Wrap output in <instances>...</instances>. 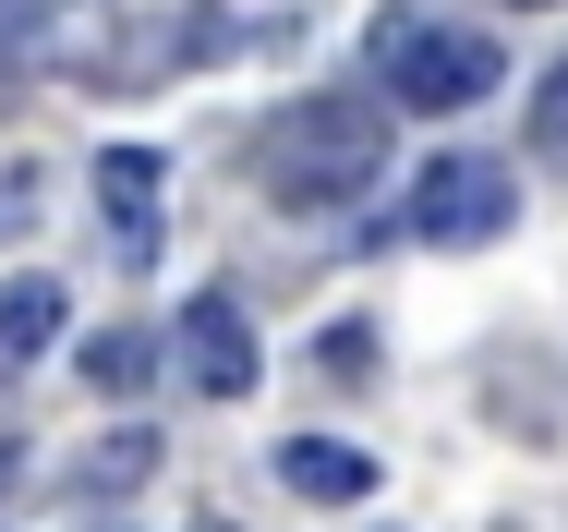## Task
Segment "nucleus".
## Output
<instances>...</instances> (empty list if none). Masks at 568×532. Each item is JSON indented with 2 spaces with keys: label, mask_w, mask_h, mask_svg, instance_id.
<instances>
[{
  "label": "nucleus",
  "mask_w": 568,
  "mask_h": 532,
  "mask_svg": "<svg viewBox=\"0 0 568 532\" xmlns=\"http://www.w3.org/2000/svg\"><path fill=\"white\" fill-rule=\"evenodd\" d=\"M254 170H266V194H278L291 218H327V207H351V194L387 170V109L351 98V86H327V98H291L278 121H266Z\"/></svg>",
  "instance_id": "f257e3e1"
},
{
  "label": "nucleus",
  "mask_w": 568,
  "mask_h": 532,
  "mask_svg": "<svg viewBox=\"0 0 568 532\" xmlns=\"http://www.w3.org/2000/svg\"><path fill=\"white\" fill-rule=\"evenodd\" d=\"M496 37H459V24H424V12H375V86L399 109H471L496 86Z\"/></svg>",
  "instance_id": "f03ea898"
},
{
  "label": "nucleus",
  "mask_w": 568,
  "mask_h": 532,
  "mask_svg": "<svg viewBox=\"0 0 568 532\" xmlns=\"http://www.w3.org/2000/svg\"><path fill=\"white\" fill-rule=\"evenodd\" d=\"M508 218H520V182L496 158H424V182L399 194V230H424V242H496Z\"/></svg>",
  "instance_id": "7ed1b4c3"
},
{
  "label": "nucleus",
  "mask_w": 568,
  "mask_h": 532,
  "mask_svg": "<svg viewBox=\"0 0 568 532\" xmlns=\"http://www.w3.org/2000/svg\"><path fill=\"white\" fill-rule=\"evenodd\" d=\"M182 375H194V400H242L254 375H266V351H254V315H242V291H194L182 303Z\"/></svg>",
  "instance_id": "20e7f679"
},
{
  "label": "nucleus",
  "mask_w": 568,
  "mask_h": 532,
  "mask_svg": "<svg viewBox=\"0 0 568 532\" xmlns=\"http://www.w3.org/2000/svg\"><path fill=\"white\" fill-rule=\"evenodd\" d=\"M61 315H73V291H61L49 267L0 291V388H24V375L49 363V339H61Z\"/></svg>",
  "instance_id": "39448f33"
},
{
  "label": "nucleus",
  "mask_w": 568,
  "mask_h": 532,
  "mask_svg": "<svg viewBox=\"0 0 568 532\" xmlns=\"http://www.w3.org/2000/svg\"><path fill=\"white\" fill-rule=\"evenodd\" d=\"M98 207H110V242L145 267V254H158V158H145V145H110V158H98Z\"/></svg>",
  "instance_id": "423d86ee"
},
{
  "label": "nucleus",
  "mask_w": 568,
  "mask_h": 532,
  "mask_svg": "<svg viewBox=\"0 0 568 532\" xmlns=\"http://www.w3.org/2000/svg\"><path fill=\"white\" fill-rule=\"evenodd\" d=\"M278 484L315 496V509H351V496H375V460H363L351 435H291V448H278Z\"/></svg>",
  "instance_id": "0eeeda50"
},
{
  "label": "nucleus",
  "mask_w": 568,
  "mask_h": 532,
  "mask_svg": "<svg viewBox=\"0 0 568 532\" xmlns=\"http://www.w3.org/2000/svg\"><path fill=\"white\" fill-rule=\"evenodd\" d=\"M85 375H98V400H133V388L158 375V327H133V315H121L110 339L85 351Z\"/></svg>",
  "instance_id": "6e6552de"
},
{
  "label": "nucleus",
  "mask_w": 568,
  "mask_h": 532,
  "mask_svg": "<svg viewBox=\"0 0 568 532\" xmlns=\"http://www.w3.org/2000/svg\"><path fill=\"white\" fill-rule=\"evenodd\" d=\"M145 472H158V435H145V424H133V435H110V448L85 460V484H98V496H110V484H145Z\"/></svg>",
  "instance_id": "1a4fd4ad"
},
{
  "label": "nucleus",
  "mask_w": 568,
  "mask_h": 532,
  "mask_svg": "<svg viewBox=\"0 0 568 532\" xmlns=\"http://www.w3.org/2000/svg\"><path fill=\"white\" fill-rule=\"evenodd\" d=\"M85 0H0V49H37L49 24H73Z\"/></svg>",
  "instance_id": "9d476101"
},
{
  "label": "nucleus",
  "mask_w": 568,
  "mask_h": 532,
  "mask_svg": "<svg viewBox=\"0 0 568 532\" xmlns=\"http://www.w3.org/2000/svg\"><path fill=\"white\" fill-rule=\"evenodd\" d=\"M532 145H545V158H568V61L532 86Z\"/></svg>",
  "instance_id": "9b49d317"
},
{
  "label": "nucleus",
  "mask_w": 568,
  "mask_h": 532,
  "mask_svg": "<svg viewBox=\"0 0 568 532\" xmlns=\"http://www.w3.org/2000/svg\"><path fill=\"white\" fill-rule=\"evenodd\" d=\"M363 363H375V339H363V327H339V339H315V375H363Z\"/></svg>",
  "instance_id": "f8f14e48"
},
{
  "label": "nucleus",
  "mask_w": 568,
  "mask_h": 532,
  "mask_svg": "<svg viewBox=\"0 0 568 532\" xmlns=\"http://www.w3.org/2000/svg\"><path fill=\"white\" fill-rule=\"evenodd\" d=\"M37 194H49V182H37V158H12V170H0V230H12L24 207H37Z\"/></svg>",
  "instance_id": "ddd939ff"
},
{
  "label": "nucleus",
  "mask_w": 568,
  "mask_h": 532,
  "mask_svg": "<svg viewBox=\"0 0 568 532\" xmlns=\"http://www.w3.org/2000/svg\"><path fill=\"white\" fill-rule=\"evenodd\" d=\"M85 532H121V521H85Z\"/></svg>",
  "instance_id": "4468645a"
},
{
  "label": "nucleus",
  "mask_w": 568,
  "mask_h": 532,
  "mask_svg": "<svg viewBox=\"0 0 568 532\" xmlns=\"http://www.w3.org/2000/svg\"><path fill=\"white\" fill-rule=\"evenodd\" d=\"M206 532H230V521H206Z\"/></svg>",
  "instance_id": "2eb2a0df"
}]
</instances>
